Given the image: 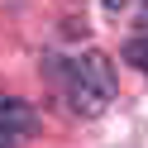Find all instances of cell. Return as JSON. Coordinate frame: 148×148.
I'll list each match as a JSON object with an SVG mask.
<instances>
[{
    "mask_svg": "<svg viewBox=\"0 0 148 148\" xmlns=\"http://www.w3.org/2000/svg\"><path fill=\"white\" fill-rule=\"evenodd\" d=\"M62 91H67L72 110L77 115H100V110L110 105V96H115V67H110L105 53H86V58L67 62L62 67Z\"/></svg>",
    "mask_w": 148,
    "mask_h": 148,
    "instance_id": "cell-1",
    "label": "cell"
},
{
    "mask_svg": "<svg viewBox=\"0 0 148 148\" xmlns=\"http://www.w3.org/2000/svg\"><path fill=\"white\" fill-rule=\"evenodd\" d=\"M38 129V115H34V105H24V100H0V134H34Z\"/></svg>",
    "mask_w": 148,
    "mask_h": 148,
    "instance_id": "cell-2",
    "label": "cell"
},
{
    "mask_svg": "<svg viewBox=\"0 0 148 148\" xmlns=\"http://www.w3.org/2000/svg\"><path fill=\"white\" fill-rule=\"evenodd\" d=\"M138 34H143V38H134V43H129V58L148 67V5L138 10Z\"/></svg>",
    "mask_w": 148,
    "mask_h": 148,
    "instance_id": "cell-3",
    "label": "cell"
},
{
    "mask_svg": "<svg viewBox=\"0 0 148 148\" xmlns=\"http://www.w3.org/2000/svg\"><path fill=\"white\" fill-rule=\"evenodd\" d=\"M124 5H129V0H105V10H124Z\"/></svg>",
    "mask_w": 148,
    "mask_h": 148,
    "instance_id": "cell-4",
    "label": "cell"
},
{
    "mask_svg": "<svg viewBox=\"0 0 148 148\" xmlns=\"http://www.w3.org/2000/svg\"><path fill=\"white\" fill-rule=\"evenodd\" d=\"M0 148H10V134H0Z\"/></svg>",
    "mask_w": 148,
    "mask_h": 148,
    "instance_id": "cell-5",
    "label": "cell"
}]
</instances>
